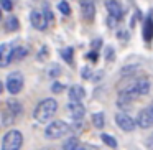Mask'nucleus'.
I'll list each match as a JSON object with an SVG mask.
<instances>
[{
    "mask_svg": "<svg viewBox=\"0 0 153 150\" xmlns=\"http://www.w3.org/2000/svg\"><path fill=\"white\" fill-rule=\"evenodd\" d=\"M59 73H61L59 66H53V68H51V69H50V76H53V78L59 76Z\"/></svg>",
    "mask_w": 153,
    "mask_h": 150,
    "instance_id": "nucleus-28",
    "label": "nucleus"
},
{
    "mask_svg": "<svg viewBox=\"0 0 153 150\" xmlns=\"http://www.w3.org/2000/svg\"><path fill=\"white\" fill-rule=\"evenodd\" d=\"M81 13H82L84 20L92 22L94 17H96V7H94L92 0H82L81 2Z\"/></svg>",
    "mask_w": 153,
    "mask_h": 150,
    "instance_id": "nucleus-9",
    "label": "nucleus"
},
{
    "mask_svg": "<svg viewBox=\"0 0 153 150\" xmlns=\"http://www.w3.org/2000/svg\"><path fill=\"white\" fill-rule=\"evenodd\" d=\"M43 13H45V17H46V20H48V22H53V20H54L53 13H51V10H50V8H48V7H45Z\"/></svg>",
    "mask_w": 153,
    "mask_h": 150,
    "instance_id": "nucleus-26",
    "label": "nucleus"
},
{
    "mask_svg": "<svg viewBox=\"0 0 153 150\" xmlns=\"http://www.w3.org/2000/svg\"><path fill=\"white\" fill-rule=\"evenodd\" d=\"M137 125L142 127V129H150V127H153V102L150 104L148 107H145V109H142L138 112Z\"/></svg>",
    "mask_w": 153,
    "mask_h": 150,
    "instance_id": "nucleus-4",
    "label": "nucleus"
},
{
    "mask_svg": "<svg viewBox=\"0 0 153 150\" xmlns=\"http://www.w3.org/2000/svg\"><path fill=\"white\" fill-rule=\"evenodd\" d=\"M92 124H94V127H97V129H102L104 124H105V117H104V114L102 112L92 114Z\"/></svg>",
    "mask_w": 153,
    "mask_h": 150,
    "instance_id": "nucleus-17",
    "label": "nucleus"
},
{
    "mask_svg": "<svg viewBox=\"0 0 153 150\" xmlns=\"http://www.w3.org/2000/svg\"><path fill=\"white\" fill-rule=\"evenodd\" d=\"M41 150H53V149H41Z\"/></svg>",
    "mask_w": 153,
    "mask_h": 150,
    "instance_id": "nucleus-35",
    "label": "nucleus"
},
{
    "mask_svg": "<svg viewBox=\"0 0 153 150\" xmlns=\"http://www.w3.org/2000/svg\"><path fill=\"white\" fill-rule=\"evenodd\" d=\"M86 96V91H84V87L82 86H73L69 89V99L71 101H81L82 97Z\"/></svg>",
    "mask_w": 153,
    "mask_h": 150,
    "instance_id": "nucleus-14",
    "label": "nucleus"
},
{
    "mask_svg": "<svg viewBox=\"0 0 153 150\" xmlns=\"http://www.w3.org/2000/svg\"><path fill=\"white\" fill-rule=\"evenodd\" d=\"M107 22H109L107 25H109L110 28L115 27V25H117V18H115V17H112V15H109V20H107Z\"/></svg>",
    "mask_w": 153,
    "mask_h": 150,
    "instance_id": "nucleus-32",
    "label": "nucleus"
},
{
    "mask_svg": "<svg viewBox=\"0 0 153 150\" xmlns=\"http://www.w3.org/2000/svg\"><path fill=\"white\" fill-rule=\"evenodd\" d=\"M23 143V135L20 130H8L2 140V150H20Z\"/></svg>",
    "mask_w": 153,
    "mask_h": 150,
    "instance_id": "nucleus-2",
    "label": "nucleus"
},
{
    "mask_svg": "<svg viewBox=\"0 0 153 150\" xmlns=\"http://www.w3.org/2000/svg\"><path fill=\"white\" fill-rule=\"evenodd\" d=\"M0 18H2V8H0Z\"/></svg>",
    "mask_w": 153,
    "mask_h": 150,
    "instance_id": "nucleus-34",
    "label": "nucleus"
},
{
    "mask_svg": "<svg viewBox=\"0 0 153 150\" xmlns=\"http://www.w3.org/2000/svg\"><path fill=\"white\" fill-rule=\"evenodd\" d=\"M2 91H4V84H2V81H0V94H2Z\"/></svg>",
    "mask_w": 153,
    "mask_h": 150,
    "instance_id": "nucleus-33",
    "label": "nucleus"
},
{
    "mask_svg": "<svg viewBox=\"0 0 153 150\" xmlns=\"http://www.w3.org/2000/svg\"><path fill=\"white\" fill-rule=\"evenodd\" d=\"M115 122H117V125H119L122 130H125V132H132V130L137 129V120H133L132 117H130L128 114H125V112L117 114Z\"/></svg>",
    "mask_w": 153,
    "mask_h": 150,
    "instance_id": "nucleus-6",
    "label": "nucleus"
},
{
    "mask_svg": "<svg viewBox=\"0 0 153 150\" xmlns=\"http://www.w3.org/2000/svg\"><path fill=\"white\" fill-rule=\"evenodd\" d=\"M30 22H31V25H33V28H36V30H45L46 25H48V20H46V17H45V13L40 10L31 12Z\"/></svg>",
    "mask_w": 153,
    "mask_h": 150,
    "instance_id": "nucleus-8",
    "label": "nucleus"
},
{
    "mask_svg": "<svg viewBox=\"0 0 153 150\" xmlns=\"http://www.w3.org/2000/svg\"><path fill=\"white\" fill-rule=\"evenodd\" d=\"M114 56H115V53H114V48L109 46V48L105 50V60H107V61H112Z\"/></svg>",
    "mask_w": 153,
    "mask_h": 150,
    "instance_id": "nucleus-25",
    "label": "nucleus"
},
{
    "mask_svg": "<svg viewBox=\"0 0 153 150\" xmlns=\"http://www.w3.org/2000/svg\"><path fill=\"white\" fill-rule=\"evenodd\" d=\"M82 78H84V79H91V78H92V76H91V69H89V68H82Z\"/></svg>",
    "mask_w": 153,
    "mask_h": 150,
    "instance_id": "nucleus-30",
    "label": "nucleus"
},
{
    "mask_svg": "<svg viewBox=\"0 0 153 150\" xmlns=\"http://www.w3.org/2000/svg\"><path fill=\"white\" fill-rule=\"evenodd\" d=\"M0 5H2V8L7 12H10L12 8H13V4H12V0H0Z\"/></svg>",
    "mask_w": 153,
    "mask_h": 150,
    "instance_id": "nucleus-23",
    "label": "nucleus"
},
{
    "mask_svg": "<svg viewBox=\"0 0 153 150\" xmlns=\"http://www.w3.org/2000/svg\"><path fill=\"white\" fill-rule=\"evenodd\" d=\"M69 130H71V127L68 125L66 122H63V120H54V122H51L50 125L46 127L45 135H46L48 139H61V137H64Z\"/></svg>",
    "mask_w": 153,
    "mask_h": 150,
    "instance_id": "nucleus-3",
    "label": "nucleus"
},
{
    "mask_svg": "<svg viewBox=\"0 0 153 150\" xmlns=\"http://www.w3.org/2000/svg\"><path fill=\"white\" fill-rule=\"evenodd\" d=\"M143 38H145V41L153 40V13H150L143 23Z\"/></svg>",
    "mask_w": 153,
    "mask_h": 150,
    "instance_id": "nucleus-12",
    "label": "nucleus"
},
{
    "mask_svg": "<svg viewBox=\"0 0 153 150\" xmlns=\"http://www.w3.org/2000/svg\"><path fill=\"white\" fill-rule=\"evenodd\" d=\"M23 87V74L22 73H12L7 78V89L10 94H18Z\"/></svg>",
    "mask_w": 153,
    "mask_h": 150,
    "instance_id": "nucleus-5",
    "label": "nucleus"
},
{
    "mask_svg": "<svg viewBox=\"0 0 153 150\" xmlns=\"http://www.w3.org/2000/svg\"><path fill=\"white\" fill-rule=\"evenodd\" d=\"M77 150H99L96 145H79Z\"/></svg>",
    "mask_w": 153,
    "mask_h": 150,
    "instance_id": "nucleus-31",
    "label": "nucleus"
},
{
    "mask_svg": "<svg viewBox=\"0 0 153 150\" xmlns=\"http://www.w3.org/2000/svg\"><path fill=\"white\" fill-rule=\"evenodd\" d=\"M79 139L77 137H69L68 140H64L63 143V150H77L79 149Z\"/></svg>",
    "mask_w": 153,
    "mask_h": 150,
    "instance_id": "nucleus-16",
    "label": "nucleus"
},
{
    "mask_svg": "<svg viewBox=\"0 0 153 150\" xmlns=\"http://www.w3.org/2000/svg\"><path fill=\"white\" fill-rule=\"evenodd\" d=\"M51 91H53L54 94H59L64 91V86L61 83H53V86H51Z\"/></svg>",
    "mask_w": 153,
    "mask_h": 150,
    "instance_id": "nucleus-24",
    "label": "nucleus"
},
{
    "mask_svg": "<svg viewBox=\"0 0 153 150\" xmlns=\"http://www.w3.org/2000/svg\"><path fill=\"white\" fill-rule=\"evenodd\" d=\"M105 8H107V12H109V15L115 17L117 20H120V18H122L123 8H122V5H120L117 0H107V2H105Z\"/></svg>",
    "mask_w": 153,
    "mask_h": 150,
    "instance_id": "nucleus-11",
    "label": "nucleus"
},
{
    "mask_svg": "<svg viewBox=\"0 0 153 150\" xmlns=\"http://www.w3.org/2000/svg\"><path fill=\"white\" fill-rule=\"evenodd\" d=\"M100 139L104 140V143H105V145L112 147V149H115V147H117V140H115V137L109 135V134H102V135H100Z\"/></svg>",
    "mask_w": 153,
    "mask_h": 150,
    "instance_id": "nucleus-21",
    "label": "nucleus"
},
{
    "mask_svg": "<svg viewBox=\"0 0 153 150\" xmlns=\"http://www.w3.org/2000/svg\"><path fill=\"white\" fill-rule=\"evenodd\" d=\"M91 46H92V50H99L100 46H102V40H100V38H97V40H94L92 43H91Z\"/></svg>",
    "mask_w": 153,
    "mask_h": 150,
    "instance_id": "nucleus-27",
    "label": "nucleus"
},
{
    "mask_svg": "<svg viewBox=\"0 0 153 150\" xmlns=\"http://www.w3.org/2000/svg\"><path fill=\"white\" fill-rule=\"evenodd\" d=\"M13 61V46L10 43L0 45V68H7Z\"/></svg>",
    "mask_w": 153,
    "mask_h": 150,
    "instance_id": "nucleus-7",
    "label": "nucleus"
},
{
    "mask_svg": "<svg viewBox=\"0 0 153 150\" xmlns=\"http://www.w3.org/2000/svg\"><path fill=\"white\" fill-rule=\"evenodd\" d=\"M87 60H91V61H94V63H96V61H97V51L92 50L91 53H87Z\"/></svg>",
    "mask_w": 153,
    "mask_h": 150,
    "instance_id": "nucleus-29",
    "label": "nucleus"
},
{
    "mask_svg": "<svg viewBox=\"0 0 153 150\" xmlns=\"http://www.w3.org/2000/svg\"><path fill=\"white\" fill-rule=\"evenodd\" d=\"M7 107H8V114H10L13 119L22 112V106H20V102H18V101L10 99V101H8V106H7Z\"/></svg>",
    "mask_w": 153,
    "mask_h": 150,
    "instance_id": "nucleus-15",
    "label": "nucleus"
},
{
    "mask_svg": "<svg viewBox=\"0 0 153 150\" xmlns=\"http://www.w3.org/2000/svg\"><path fill=\"white\" fill-rule=\"evenodd\" d=\"M68 110L71 112V116H73L74 120H81L84 117V114H86V107H84L79 101H71V102L68 104Z\"/></svg>",
    "mask_w": 153,
    "mask_h": 150,
    "instance_id": "nucleus-10",
    "label": "nucleus"
},
{
    "mask_svg": "<svg viewBox=\"0 0 153 150\" xmlns=\"http://www.w3.org/2000/svg\"><path fill=\"white\" fill-rule=\"evenodd\" d=\"M56 110H58L56 101L51 99V97L43 99V101L38 102L36 109H35V119H36L38 122H48V120L56 114Z\"/></svg>",
    "mask_w": 153,
    "mask_h": 150,
    "instance_id": "nucleus-1",
    "label": "nucleus"
},
{
    "mask_svg": "<svg viewBox=\"0 0 153 150\" xmlns=\"http://www.w3.org/2000/svg\"><path fill=\"white\" fill-rule=\"evenodd\" d=\"M27 54H28V48H25V46L13 48V60H23Z\"/></svg>",
    "mask_w": 153,
    "mask_h": 150,
    "instance_id": "nucleus-19",
    "label": "nucleus"
},
{
    "mask_svg": "<svg viewBox=\"0 0 153 150\" xmlns=\"http://www.w3.org/2000/svg\"><path fill=\"white\" fill-rule=\"evenodd\" d=\"M73 54H74V48H64L61 50V56L64 61H68L69 64H73Z\"/></svg>",
    "mask_w": 153,
    "mask_h": 150,
    "instance_id": "nucleus-20",
    "label": "nucleus"
},
{
    "mask_svg": "<svg viewBox=\"0 0 153 150\" xmlns=\"http://www.w3.org/2000/svg\"><path fill=\"white\" fill-rule=\"evenodd\" d=\"M5 28H7L8 31H15L20 28V23H18V18L17 17H10L7 22H5Z\"/></svg>",
    "mask_w": 153,
    "mask_h": 150,
    "instance_id": "nucleus-18",
    "label": "nucleus"
},
{
    "mask_svg": "<svg viewBox=\"0 0 153 150\" xmlns=\"http://www.w3.org/2000/svg\"><path fill=\"white\" fill-rule=\"evenodd\" d=\"M135 91L138 96H145V94L150 93V81L146 78H140L135 83Z\"/></svg>",
    "mask_w": 153,
    "mask_h": 150,
    "instance_id": "nucleus-13",
    "label": "nucleus"
},
{
    "mask_svg": "<svg viewBox=\"0 0 153 150\" xmlns=\"http://www.w3.org/2000/svg\"><path fill=\"white\" fill-rule=\"evenodd\" d=\"M58 8H59V12L63 15H69L71 13V7H69V4H68V2H59V4H58Z\"/></svg>",
    "mask_w": 153,
    "mask_h": 150,
    "instance_id": "nucleus-22",
    "label": "nucleus"
}]
</instances>
